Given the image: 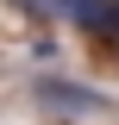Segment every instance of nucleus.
<instances>
[{"mask_svg": "<svg viewBox=\"0 0 119 125\" xmlns=\"http://www.w3.org/2000/svg\"><path fill=\"white\" fill-rule=\"evenodd\" d=\"M31 100L50 113H107V94L88 88V81H63V75H44L38 88H31Z\"/></svg>", "mask_w": 119, "mask_h": 125, "instance_id": "obj_1", "label": "nucleus"}]
</instances>
